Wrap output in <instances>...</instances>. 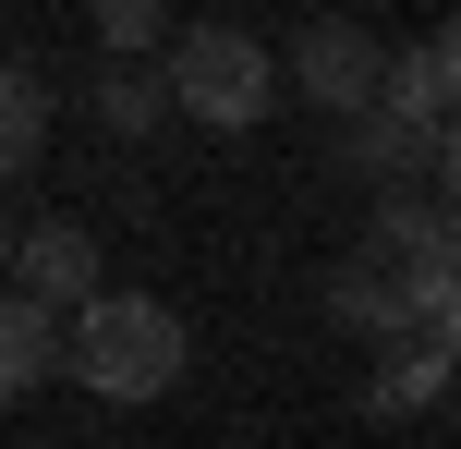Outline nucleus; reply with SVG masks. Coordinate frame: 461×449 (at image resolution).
<instances>
[{
	"label": "nucleus",
	"instance_id": "obj_1",
	"mask_svg": "<svg viewBox=\"0 0 461 449\" xmlns=\"http://www.w3.org/2000/svg\"><path fill=\"white\" fill-rule=\"evenodd\" d=\"M183 364H194V340L158 292H97L73 316V389H97V401H158Z\"/></svg>",
	"mask_w": 461,
	"mask_h": 449
},
{
	"label": "nucleus",
	"instance_id": "obj_2",
	"mask_svg": "<svg viewBox=\"0 0 461 449\" xmlns=\"http://www.w3.org/2000/svg\"><path fill=\"white\" fill-rule=\"evenodd\" d=\"M170 85H183L194 134H255L267 97H279V73H267V37H243V24H183V37H170Z\"/></svg>",
	"mask_w": 461,
	"mask_h": 449
},
{
	"label": "nucleus",
	"instance_id": "obj_3",
	"mask_svg": "<svg viewBox=\"0 0 461 449\" xmlns=\"http://www.w3.org/2000/svg\"><path fill=\"white\" fill-rule=\"evenodd\" d=\"M389 73H401V49H376L352 13H316V24H292V85L316 97V110H340V121L389 110Z\"/></svg>",
	"mask_w": 461,
	"mask_h": 449
},
{
	"label": "nucleus",
	"instance_id": "obj_4",
	"mask_svg": "<svg viewBox=\"0 0 461 449\" xmlns=\"http://www.w3.org/2000/svg\"><path fill=\"white\" fill-rule=\"evenodd\" d=\"M13 292H37V304L86 316L97 292H110V267H97V231H86V219H24V231H13Z\"/></svg>",
	"mask_w": 461,
	"mask_h": 449
},
{
	"label": "nucleus",
	"instance_id": "obj_5",
	"mask_svg": "<svg viewBox=\"0 0 461 449\" xmlns=\"http://www.w3.org/2000/svg\"><path fill=\"white\" fill-rule=\"evenodd\" d=\"M328 316H340L365 353H401V340H425L413 280H401V267H376V256H340V267H328Z\"/></svg>",
	"mask_w": 461,
	"mask_h": 449
},
{
	"label": "nucleus",
	"instance_id": "obj_6",
	"mask_svg": "<svg viewBox=\"0 0 461 449\" xmlns=\"http://www.w3.org/2000/svg\"><path fill=\"white\" fill-rule=\"evenodd\" d=\"M340 158L365 170L376 194H425V183H438V158H449V134H438V121H401V110H365V121L340 134Z\"/></svg>",
	"mask_w": 461,
	"mask_h": 449
},
{
	"label": "nucleus",
	"instance_id": "obj_7",
	"mask_svg": "<svg viewBox=\"0 0 461 449\" xmlns=\"http://www.w3.org/2000/svg\"><path fill=\"white\" fill-rule=\"evenodd\" d=\"M61 364H73V316L37 304V292H13V304H0V389H13V401H37Z\"/></svg>",
	"mask_w": 461,
	"mask_h": 449
},
{
	"label": "nucleus",
	"instance_id": "obj_8",
	"mask_svg": "<svg viewBox=\"0 0 461 449\" xmlns=\"http://www.w3.org/2000/svg\"><path fill=\"white\" fill-rule=\"evenodd\" d=\"M449 231H461V207H449V194H376V207H365V243H352V256H376V267H401V280H413V267L438 256Z\"/></svg>",
	"mask_w": 461,
	"mask_h": 449
},
{
	"label": "nucleus",
	"instance_id": "obj_9",
	"mask_svg": "<svg viewBox=\"0 0 461 449\" xmlns=\"http://www.w3.org/2000/svg\"><path fill=\"white\" fill-rule=\"evenodd\" d=\"M449 389H461V364L438 353V340H401V353H365V413H389V426H401V413H438Z\"/></svg>",
	"mask_w": 461,
	"mask_h": 449
},
{
	"label": "nucleus",
	"instance_id": "obj_10",
	"mask_svg": "<svg viewBox=\"0 0 461 449\" xmlns=\"http://www.w3.org/2000/svg\"><path fill=\"white\" fill-rule=\"evenodd\" d=\"M86 110H97V134H158V121L183 110V85H170L158 61H97Z\"/></svg>",
	"mask_w": 461,
	"mask_h": 449
},
{
	"label": "nucleus",
	"instance_id": "obj_11",
	"mask_svg": "<svg viewBox=\"0 0 461 449\" xmlns=\"http://www.w3.org/2000/svg\"><path fill=\"white\" fill-rule=\"evenodd\" d=\"M37 158H49V73L13 61L0 73V170H37Z\"/></svg>",
	"mask_w": 461,
	"mask_h": 449
},
{
	"label": "nucleus",
	"instance_id": "obj_12",
	"mask_svg": "<svg viewBox=\"0 0 461 449\" xmlns=\"http://www.w3.org/2000/svg\"><path fill=\"white\" fill-rule=\"evenodd\" d=\"M86 24H97V49H110V61L170 49V0H86Z\"/></svg>",
	"mask_w": 461,
	"mask_h": 449
},
{
	"label": "nucleus",
	"instance_id": "obj_13",
	"mask_svg": "<svg viewBox=\"0 0 461 449\" xmlns=\"http://www.w3.org/2000/svg\"><path fill=\"white\" fill-rule=\"evenodd\" d=\"M389 110H401V121H438V134L461 121V110H449V85H438V61H425V49H401V73H389Z\"/></svg>",
	"mask_w": 461,
	"mask_h": 449
},
{
	"label": "nucleus",
	"instance_id": "obj_14",
	"mask_svg": "<svg viewBox=\"0 0 461 449\" xmlns=\"http://www.w3.org/2000/svg\"><path fill=\"white\" fill-rule=\"evenodd\" d=\"M413 316H425V328H449V316H461V231L413 267Z\"/></svg>",
	"mask_w": 461,
	"mask_h": 449
},
{
	"label": "nucleus",
	"instance_id": "obj_15",
	"mask_svg": "<svg viewBox=\"0 0 461 449\" xmlns=\"http://www.w3.org/2000/svg\"><path fill=\"white\" fill-rule=\"evenodd\" d=\"M425 61H438V85H449V110H461V13L438 24V37H425Z\"/></svg>",
	"mask_w": 461,
	"mask_h": 449
},
{
	"label": "nucleus",
	"instance_id": "obj_16",
	"mask_svg": "<svg viewBox=\"0 0 461 449\" xmlns=\"http://www.w3.org/2000/svg\"><path fill=\"white\" fill-rule=\"evenodd\" d=\"M438 194H449V207H461V121H449V158H438Z\"/></svg>",
	"mask_w": 461,
	"mask_h": 449
}]
</instances>
